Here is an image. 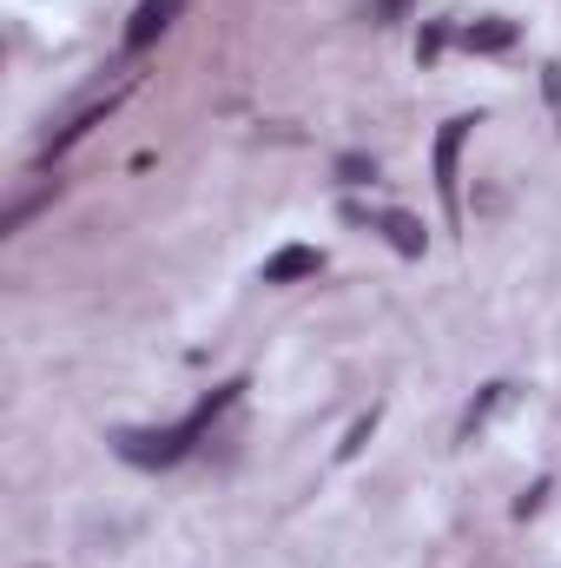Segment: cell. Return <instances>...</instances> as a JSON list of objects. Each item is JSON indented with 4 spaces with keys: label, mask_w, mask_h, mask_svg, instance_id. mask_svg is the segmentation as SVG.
Instances as JSON below:
<instances>
[{
    "label": "cell",
    "mask_w": 561,
    "mask_h": 568,
    "mask_svg": "<svg viewBox=\"0 0 561 568\" xmlns=\"http://www.w3.org/2000/svg\"><path fill=\"white\" fill-rule=\"evenodd\" d=\"M238 390H245V384H218V390H205L178 424H165V429H120V436H113V449H120L133 469H172V463H185V456L198 449V436H205V429L238 404Z\"/></svg>",
    "instance_id": "cell-1"
},
{
    "label": "cell",
    "mask_w": 561,
    "mask_h": 568,
    "mask_svg": "<svg viewBox=\"0 0 561 568\" xmlns=\"http://www.w3.org/2000/svg\"><path fill=\"white\" fill-rule=\"evenodd\" d=\"M344 219L350 225H370V232H384L404 258H422V225L410 212H370V205H344Z\"/></svg>",
    "instance_id": "cell-2"
},
{
    "label": "cell",
    "mask_w": 561,
    "mask_h": 568,
    "mask_svg": "<svg viewBox=\"0 0 561 568\" xmlns=\"http://www.w3.org/2000/svg\"><path fill=\"white\" fill-rule=\"evenodd\" d=\"M178 13H185V0H140V7H133V27H126V53H145Z\"/></svg>",
    "instance_id": "cell-3"
},
{
    "label": "cell",
    "mask_w": 561,
    "mask_h": 568,
    "mask_svg": "<svg viewBox=\"0 0 561 568\" xmlns=\"http://www.w3.org/2000/svg\"><path fill=\"white\" fill-rule=\"evenodd\" d=\"M469 126H476V120H449L442 140H436V192H442L449 212L462 205V199H456V152H462V140H469Z\"/></svg>",
    "instance_id": "cell-4"
},
{
    "label": "cell",
    "mask_w": 561,
    "mask_h": 568,
    "mask_svg": "<svg viewBox=\"0 0 561 568\" xmlns=\"http://www.w3.org/2000/svg\"><path fill=\"white\" fill-rule=\"evenodd\" d=\"M324 272V258L310 252V245H284L278 258H265V284H290V278H317Z\"/></svg>",
    "instance_id": "cell-5"
},
{
    "label": "cell",
    "mask_w": 561,
    "mask_h": 568,
    "mask_svg": "<svg viewBox=\"0 0 561 568\" xmlns=\"http://www.w3.org/2000/svg\"><path fill=\"white\" fill-rule=\"evenodd\" d=\"M120 93H126V87H120ZM120 93H106V100H93L86 113H73V126H60V133L47 140V159H60V152H67L73 140H86V133H93V126H100V120H106V113L120 106Z\"/></svg>",
    "instance_id": "cell-6"
},
{
    "label": "cell",
    "mask_w": 561,
    "mask_h": 568,
    "mask_svg": "<svg viewBox=\"0 0 561 568\" xmlns=\"http://www.w3.org/2000/svg\"><path fill=\"white\" fill-rule=\"evenodd\" d=\"M456 40L469 53H502V47H516V20H476V27H456Z\"/></svg>",
    "instance_id": "cell-7"
},
{
    "label": "cell",
    "mask_w": 561,
    "mask_h": 568,
    "mask_svg": "<svg viewBox=\"0 0 561 568\" xmlns=\"http://www.w3.org/2000/svg\"><path fill=\"white\" fill-rule=\"evenodd\" d=\"M344 179H350V185H370V179H377V165H370V159H344Z\"/></svg>",
    "instance_id": "cell-8"
},
{
    "label": "cell",
    "mask_w": 561,
    "mask_h": 568,
    "mask_svg": "<svg viewBox=\"0 0 561 568\" xmlns=\"http://www.w3.org/2000/svg\"><path fill=\"white\" fill-rule=\"evenodd\" d=\"M404 7H410V0H377V13H384V20H397Z\"/></svg>",
    "instance_id": "cell-9"
}]
</instances>
